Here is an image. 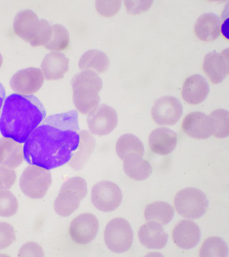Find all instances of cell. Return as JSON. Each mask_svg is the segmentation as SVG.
<instances>
[{
	"label": "cell",
	"mask_w": 229,
	"mask_h": 257,
	"mask_svg": "<svg viewBox=\"0 0 229 257\" xmlns=\"http://www.w3.org/2000/svg\"><path fill=\"white\" fill-rule=\"evenodd\" d=\"M228 255V246L221 238L213 236L203 241L199 256L203 257H225Z\"/></svg>",
	"instance_id": "cell-29"
},
{
	"label": "cell",
	"mask_w": 229,
	"mask_h": 257,
	"mask_svg": "<svg viewBox=\"0 0 229 257\" xmlns=\"http://www.w3.org/2000/svg\"><path fill=\"white\" fill-rule=\"evenodd\" d=\"M3 55H1V53H0V67H2V65H3Z\"/></svg>",
	"instance_id": "cell-39"
},
{
	"label": "cell",
	"mask_w": 229,
	"mask_h": 257,
	"mask_svg": "<svg viewBox=\"0 0 229 257\" xmlns=\"http://www.w3.org/2000/svg\"><path fill=\"white\" fill-rule=\"evenodd\" d=\"M139 239L142 246L150 249H161L165 247L169 235L164 227L156 221H148L139 229Z\"/></svg>",
	"instance_id": "cell-19"
},
{
	"label": "cell",
	"mask_w": 229,
	"mask_h": 257,
	"mask_svg": "<svg viewBox=\"0 0 229 257\" xmlns=\"http://www.w3.org/2000/svg\"><path fill=\"white\" fill-rule=\"evenodd\" d=\"M96 144V140L89 132H81L79 145L68 162L69 167L74 170H82L94 151Z\"/></svg>",
	"instance_id": "cell-23"
},
{
	"label": "cell",
	"mask_w": 229,
	"mask_h": 257,
	"mask_svg": "<svg viewBox=\"0 0 229 257\" xmlns=\"http://www.w3.org/2000/svg\"><path fill=\"white\" fill-rule=\"evenodd\" d=\"M181 126L186 135L197 140H206L213 134L211 118L201 111H194L186 115Z\"/></svg>",
	"instance_id": "cell-14"
},
{
	"label": "cell",
	"mask_w": 229,
	"mask_h": 257,
	"mask_svg": "<svg viewBox=\"0 0 229 257\" xmlns=\"http://www.w3.org/2000/svg\"><path fill=\"white\" fill-rule=\"evenodd\" d=\"M40 26L41 20L31 10H25L18 13L13 23L15 34L30 44L35 40Z\"/></svg>",
	"instance_id": "cell-15"
},
{
	"label": "cell",
	"mask_w": 229,
	"mask_h": 257,
	"mask_svg": "<svg viewBox=\"0 0 229 257\" xmlns=\"http://www.w3.org/2000/svg\"><path fill=\"white\" fill-rule=\"evenodd\" d=\"M88 194V184L82 177H74L64 182L56 198L54 209L61 216H69L80 207Z\"/></svg>",
	"instance_id": "cell-4"
},
{
	"label": "cell",
	"mask_w": 229,
	"mask_h": 257,
	"mask_svg": "<svg viewBox=\"0 0 229 257\" xmlns=\"http://www.w3.org/2000/svg\"><path fill=\"white\" fill-rule=\"evenodd\" d=\"M177 135L173 130L165 127L157 128L150 133L148 144L150 150L157 155H169L177 145Z\"/></svg>",
	"instance_id": "cell-20"
},
{
	"label": "cell",
	"mask_w": 229,
	"mask_h": 257,
	"mask_svg": "<svg viewBox=\"0 0 229 257\" xmlns=\"http://www.w3.org/2000/svg\"><path fill=\"white\" fill-rule=\"evenodd\" d=\"M183 111V105L179 99L166 96L156 100L152 107L151 115L156 124L173 126L181 119Z\"/></svg>",
	"instance_id": "cell-9"
},
{
	"label": "cell",
	"mask_w": 229,
	"mask_h": 257,
	"mask_svg": "<svg viewBox=\"0 0 229 257\" xmlns=\"http://www.w3.org/2000/svg\"><path fill=\"white\" fill-rule=\"evenodd\" d=\"M123 170L130 179L145 180L152 174L150 164L137 154H130L123 159Z\"/></svg>",
	"instance_id": "cell-24"
},
{
	"label": "cell",
	"mask_w": 229,
	"mask_h": 257,
	"mask_svg": "<svg viewBox=\"0 0 229 257\" xmlns=\"http://www.w3.org/2000/svg\"><path fill=\"white\" fill-rule=\"evenodd\" d=\"M45 117V108L36 96L12 94L3 105L0 133L5 138L23 144Z\"/></svg>",
	"instance_id": "cell-2"
},
{
	"label": "cell",
	"mask_w": 229,
	"mask_h": 257,
	"mask_svg": "<svg viewBox=\"0 0 229 257\" xmlns=\"http://www.w3.org/2000/svg\"><path fill=\"white\" fill-rule=\"evenodd\" d=\"M228 50L212 52L203 59L202 68L213 84H219L228 74Z\"/></svg>",
	"instance_id": "cell-13"
},
{
	"label": "cell",
	"mask_w": 229,
	"mask_h": 257,
	"mask_svg": "<svg viewBox=\"0 0 229 257\" xmlns=\"http://www.w3.org/2000/svg\"><path fill=\"white\" fill-rule=\"evenodd\" d=\"M174 206L179 214L189 219L204 215L208 207L206 194L197 188L183 189L176 194Z\"/></svg>",
	"instance_id": "cell-5"
},
{
	"label": "cell",
	"mask_w": 229,
	"mask_h": 257,
	"mask_svg": "<svg viewBox=\"0 0 229 257\" xmlns=\"http://www.w3.org/2000/svg\"><path fill=\"white\" fill-rule=\"evenodd\" d=\"M210 87L206 79L199 74L190 76L183 84L181 96L189 104H199L208 96Z\"/></svg>",
	"instance_id": "cell-17"
},
{
	"label": "cell",
	"mask_w": 229,
	"mask_h": 257,
	"mask_svg": "<svg viewBox=\"0 0 229 257\" xmlns=\"http://www.w3.org/2000/svg\"><path fill=\"white\" fill-rule=\"evenodd\" d=\"M23 147L21 144L10 138H0V165L15 169L23 163Z\"/></svg>",
	"instance_id": "cell-21"
},
{
	"label": "cell",
	"mask_w": 229,
	"mask_h": 257,
	"mask_svg": "<svg viewBox=\"0 0 229 257\" xmlns=\"http://www.w3.org/2000/svg\"><path fill=\"white\" fill-rule=\"evenodd\" d=\"M107 247L114 253L128 251L133 242V231L130 223L123 218H115L107 224L104 232Z\"/></svg>",
	"instance_id": "cell-7"
},
{
	"label": "cell",
	"mask_w": 229,
	"mask_h": 257,
	"mask_svg": "<svg viewBox=\"0 0 229 257\" xmlns=\"http://www.w3.org/2000/svg\"><path fill=\"white\" fill-rule=\"evenodd\" d=\"M123 200L121 189L113 182L101 181L93 186L91 201L98 210L111 212L118 209Z\"/></svg>",
	"instance_id": "cell-8"
},
{
	"label": "cell",
	"mask_w": 229,
	"mask_h": 257,
	"mask_svg": "<svg viewBox=\"0 0 229 257\" xmlns=\"http://www.w3.org/2000/svg\"><path fill=\"white\" fill-rule=\"evenodd\" d=\"M44 81L41 69L29 67L17 72L10 79V84L16 94L31 95L41 89Z\"/></svg>",
	"instance_id": "cell-11"
},
{
	"label": "cell",
	"mask_w": 229,
	"mask_h": 257,
	"mask_svg": "<svg viewBox=\"0 0 229 257\" xmlns=\"http://www.w3.org/2000/svg\"><path fill=\"white\" fill-rule=\"evenodd\" d=\"M52 35V26L47 20H41V26L36 37L30 43L32 47L45 46L51 40Z\"/></svg>",
	"instance_id": "cell-34"
},
{
	"label": "cell",
	"mask_w": 229,
	"mask_h": 257,
	"mask_svg": "<svg viewBox=\"0 0 229 257\" xmlns=\"http://www.w3.org/2000/svg\"><path fill=\"white\" fill-rule=\"evenodd\" d=\"M70 37L68 30L63 25L56 24L52 26V35L45 48L52 52H61L68 48Z\"/></svg>",
	"instance_id": "cell-28"
},
{
	"label": "cell",
	"mask_w": 229,
	"mask_h": 257,
	"mask_svg": "<svg viewBox=\"0 0 229 257\" xmlns=\"http://www.w3.org/2000/svg\"><path fill=\"white\" fill-rule=\"evenodd\" d=\"M144 216L147 221H156L161 225H166L172 221L174 209L167 202H152L145 207Z\"/></svg>",
	"instance_id": "cell-26"
},
{
	"label": "cell",
	"mask_w": 229,
	"mask_h": 257,
	"mask_svg": "<svg viewBox=\"0 0 229 257\" xmlns=\"http://www.w3.org/2000/svg\"><path fill=\"white\" fill-rule=\"evenodd\" d=\"M81 70H92L96 73H104L110 66V59L105 52L97 50H90L85 52L79 60Z\"/></svg>",
	"instance_id": "cell-25"
},
{
	"label": "cell",
	"mask_w": 229,
	"mask_h": 257,
	"mask_svg": "<svg viewBox=\"0 0 229 257\" xmlns=\"http://www.w3.org/2000/svg\"><path fill=\"white\" fill-rule=\"evenodd\" d=\"M220 20L213 13H206L198 18L195 24L194 32L202 42L214 41L220 35Z\"/></svg>",
	"instance_id": "cell-22"
},
{
	"label": "cell",
	"mask_w": 229,
	"mask_h": 257,
	"mask_svg": "<svg viewBox=\"0 0 229 257\" xmlns=\"http://www.w3.org/2000/svg\"><path fill=\"white\" fill-rule=\"evenodd\" d=\"M115 150L118 156L123 160L130 154H137L143 157L145 147L141 140L136 136L132 134H125L118 138Z\"/></svg>",
	"instance_id": "cell-27"
},
{
	"label": "cell",
	"mask_w": 229,
	"mask_h": 257,
	"mask_svg": "<svg viewBox=\"0 0 229 257\" xmlns=\"http://www.w3.org/2000/svg\"><path fill=\"white\" fill-rule=\"evenodd\" d=\"M5 99V89L4 86L0 82V110L3 106V102Z\"/></svg>",
	"instance_id": "cell-38"
},
{
	"label": "cell",
	"mask_w": 229,
	"mask_h": 257,
	"mask_svg": "<svg viewBox=\"0 0 229 257\" xmlns=\"http://www.w3.org/2000/svg\"><path fill=\"white\" fill-rule=\"evenodd\" d=\"M121 7V1H99L96 2V8L98 14L106 18H111L118 13Z\"/></svg>",
	"instance_id": "cell-32"
},
{
	"label": "cell",
	"mask_w": 229,
	"mask_h": 257,
	"mask_svg": "<svg viewBox=\"0 0 229 257\" xmlns=\"http://www.w3.org/2000/svg\"><path fill=\"white\" fill-rule=\"evenodd\" d=\"M76 111L50 115L26 140L25 160L30 165L52 170L68 163L80 143Z\"/></svg>",
	"instance_id": "cell-1"
},
{
	"label": "cell",
	"mask_w": 229,
	"mask_h": 257,
	"mask_svg": "<svg viewBox=\"0 0 229 257\" xmlns=\"http://www.w3.org/2000/svg\"><path fill=\"white\" fill-rule=\"evenodd\" d=\"M99 230V221L91 213H85L74 218L69 226L71 239L79 245L91 243L96 239Z\"/></svg>",
	"instance_id": "cell-12"
},
{
	"label": "cell",
	"mask_w": 229,
	"mask_h": 257,
	"mask_svg": "<svg viewBox=\"0 0 229 257\" xmlns=\"http://www.w3.org/2000/svg\"><path fill=\"white\" fill-rule=\"evenodd\" d=\"M43 248L38 243L35 242L25 243L19 250L18 256H44Z\"/></svg>",
	"instance_id": "cell-36"
},
{
	"label": "cell",
	"mask_w": 229,
	"mask_h": 257,
	"mask_svg": "<svg viewBox=\"0 0 229 257\" xmlns=\"http://www.w3.org/2000/svg\"><path fill=\"white\" fill-rule=\"evenodd\" d=\"M19 209L18 199L8 190H0V216L10 218L17 214Z\"/></svg>",
	"instance_id": "cell-31"
},
{
	"label": "cell",
	"mask_w": 229,
	"mask_h": 257,
	"mask_svg": "<svg viewBox=\"0 0 229 257\" xmlns=\"http://www.w3.org/2000/svg\"><path fill=\"white\" fill-rule=\"evenodd\" d=\"M127 12L130 15H137L150 9L152 1H124Z\"/></svg>",
	"instance_id": "cell-37"
},
{
	"label": "cell",
	"mask_w": 229,
	"mask_h": 257,
	"mask_svg": "<svg viewBox=\"0 0 229 257\" xmlns=\"http://www.w3.org/2000/svg\"><path fill=\"white\" fill-rule=\"evenodd\" d=\"M211 118L213 134L215 138L223 139L229 135V114L225 109H216L208 115Z\"/></svg>",
	"instance_id": "cell-30"
},
{
	"label": "cell",
	"mask_w": 229,
	"mask_h": 257,
	"mask_svg": "<svg viewBox=\"0 0 229 257\" xmlns=\"http://www.w3.org/2000/svg\"><path fill=\"white\" fill-rule=\"evenodd\" d=\"M16 240L15 229L9 223L0 222V250L9 247Z\"/></svg>",
	"instance_id": "cell-33"
},
{
	"label": "cell",
	"mask_w": 229,
	"mask_h": 257,
	"mask_svg": "<svg viewBox=\"0 0 229 257\" xmlns=\"http://www.w3.org/2000/svg\"><path fill=\"white\" fill-rule=\"evenodd\" d=\"M72 99L78 111L89 114L99 105L103 80L94 71L83 70L72 80Z\"/></svg>",
	"instance_id": "cell-3"
},
{
	"label": "cell",
	"mask_w": 229,
	"mask_h": 257,
	"mask_svg": "<svg viewBox=\"0 0 229 257\" xmlns=\"http://www.w3.org/2000/svg\"><path fill=\"white\" fill-rule=\"evenodd\" d=\"M69 65V59L65 55L60 52H51L44 57L41 70L47 80H59L67 73Z\"/></svg>",
	"instance_id": "cell-18"
},
{
	"label": "cell",
	"mask_w": 229,
	"mask_h": 257,
	"mask_svg": "<svg viewBox=\"0 0 229 257\" xmlns=\"http://www.w3.org/2000/svg\"><path fill=\"white\" fill-rule=\"evenodd\" d=\"M16 180L17 173L14 170L0 165V190H8Z\"/></svg>",
	"instance_id": "cell-35"
},
{
	"label": "cell",
	"mask_w": 229,
	"mask_h": 257,
	"mask_svg": "<svg viewBox=\"0 0 229 257\" xmlns=\"http://www.w3.org/2000/svg\"><path fill=\"white\" fill-rule=\"evenodd\" d=\"M52 184L50 170L39 166L30 165L23 171L20 177V187L27 197L33 199H42Z\"/></svg>",
	"instance_id": "cell-6"
},
{
	"label": "cell",
	"mask_w": 229,
	"mask_h": 257,
	"mask_svg": "<svg viewBox=\"0 0 229 257\" xmlns=\"http://www.w3.org/2000/svg\"><path fill=\"white\" fill-rule=\"evenodd\" d=\"M172 235L176 246L188 250L197 246L201 239V232L199 226L194 221L182 220L175 226Z\"/></svg>",
	"instance_id": "cell-16"
},
{
	"label": "cell",
	"mask_w": 229,
	"mask_h": 257,
	"mask_svg": "<svg viewBox=\"0 0 229 257\" xmlns=\"http://www.w3.org/2000/svg\"><path fill=\"white\" fill-rule=\"evenodd\" d=\"M88 125L93 135L105 136L116 127L118 116L116 111L107 104H101L91 111L88 116Z\"/></svg>",
	"instance_id": "cell-10"
}]
</instances>
